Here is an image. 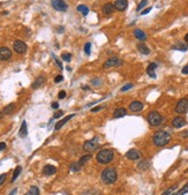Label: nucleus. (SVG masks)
I'll use <instances>...</instances> for the list:
<instances>
[{"label":"nucleus","mask_w":188,"mask_h":195,"mask_svg":"<svg viewBox=\"0 0 188 195\" xmlns=\"http://www.w3.org/2000/svg\"><path fill=\"white\" fill-rule=\"evenodd\" d=\"M171 140V135H170L168 132L165 131H158L153 134L152 137V142L156 147H164L166 146Z\"/></svg>","instance_id":"1"},{"label":"nucleus","mask_w":188,"mask_h":195,"mask_svg":"<svg viewBox=\"0 0 188 195\" xmlns=\"http://www.w3.org/2000/svg\"><path fill=\"white\" fill-rule=\"evenodd\" d=\"M118 179V173L115 171V169L113 167H106L103 170L102 172V180L104 184L106 185H112L117 181Z\"/></svg>","instance_id":"2"},{"label":"nucleus","mask_w":188,"mask_h":195,"mask_svg":"<svg viewBox=\"0 0 188 195\" xmlns=\"http://www.w3.org/2000/svg\"><path fill=\"white\" fill-rule=\"evenodd\" d=\"M113 157H114L113 150H111V149H102L100 151H98L96 158H97V162H98V163L105 165V164H109V163L112 160Z\"/></svg>","instance_id":"3"},{"label":"nucleus","mask_w":188,"mask_h":195,"mask_svg":"<svg viewBox=\"0 0 188 195\" xmlns=\"http://www.w3.org/2000/svg\"><path fill=\"white\" fill-rule=\"evenodd\" d=\"M147 119H148V122L150 124L151 126H158L163 121L162 114L159 112H157V111H151V112H149Z\"/></svg>","instance_id":"4"},{"label":"nucleus","mask_w":188,"mask_h":195,"mask_svg":"<svg viewBox=\"0 0 188 195\" xmlns=\"http://www.w3.org/2000/svg\"><path fill=\"white\" fill-rule=\"evenodd\" d=\"M98 147H99L98 137L96 136L94 137V138H91V140H89V141H87V142H84V144H83V150H84L86 153H93Z\"/></svg>","instance_id":"5"},{"label":"nucleus","mask_w":188,"mask_h":195,"mask_svg":"<svg viewBox=\"0 0 188 195\" xmlns=\"http://www.w3.org/2000/svg\"><path fill=\"white\" fill-rule=\"evenodd\" d=\"M175 112L178 114H185L188 112V98H182L178 102L175 106Z\"/></svg>","instance_id":"6"},{"label":"nucleus","mask_w":188,"mask_h":195,"mask_svg":"<svg viewBox=\"0 0 188 195\" xmlns=\"http://www.w3.org/2000/svg\"><path fill=\"white\" fill-rule=\"evenodd\" d=\"M124 64V61L121 60V59L117 58V57H112V58L107 59L105 62H104V65H103V67L104 68H111V67H119V66H121Z\"/></svg>","instance_id":"7"},{"label":"nucleus","mask_w":188,"mask_h":195,"mask_svg":"<svg viewBox=\"0 0 188 195\" xmlns=\"http://www.w3.org/2000/svg\"><path fill=\"white\" fill-rule=\"evenodd\" d=\"M51 5L58 12H66L68 9V5L64 0H51Z\"/></svg>","instance_id":"8"},{"label":"nucleus","mask_w":188,"mask_h":195,"mask_svg":"<svg viewBox=\"0 0 188 195\" xmlns=\"http://www.w3.org/2000/svg\"><path fill=\"white\" fill-rule=\"evenodd\" d=\"M13 47H14V51H15L16 53H19V54L25 53V52H27V49H28V47H27V44H25L24 42H22V40H15Z\"/></svg>","instance_id":"9"},{"label":"nucleus","mask_w":188,"mask_h":195,"mask_svg":"<svg viewBox=\"0 0 188 195\" xmlns=\"http://www.w3.org/2000/svg\"><path fill=\"white\" fill-rule=\"evenodd\" d=\"M11 58H12V51L6 46H1L0 47V60L6 61Z\"/></svg>","instance_id":"10"},{"label":"nucleus","mask_w":188,"mask_h":195,"mask_svg":"<svg viewBox=\"0 0 188 195\" xmlns=\"http://www.w3.org/2000/svg\"><path fill=\"white\" fill-rule=\"evenodd\" d=\"M114 7L119 12H124L128 7V1L127 0H115L114 1Z\"/></svg>","instance_id":"11"},{"label":"nucleus","mask_w":188,"mask_h":195,"mask_svg":"<svg viewBox=\"0 0 188 195\" xmlns=\"http://www.w3.org/2000/svg\"><path fill=\"white\" fill-rule=\"evenodd\" d=\"M129 110L132 112H140V111L143 110V104L139 100H134L129 104Z\"/></svg>","instance_id":"12"},{"label":"nucleus","mask_w":188,"mask_h":195,"mask_svg":"<svg viewBox=\"0 0 188 195\" xmlns=\"http://www.w3.org/2000/svg\"><path fill=\"white\" fill-rule=\"evenodd\" d=\"M186 125V120L182 117H175L172 120V126L174 128H181Z\"/></svg>","instance_id":"13"},{"label":"nucleus","mask_w":188,"mask_h":195,"mask_svg":"<svg viewBox=\"0 0 188 195\" xmlns=\"http://www.w3.org/2000/svg\"><path fill=\"white\" fill-rule=\"evenodd\" d=\"M126 157L128 159H131V160H136V159H139L141 157V153L139 150H136V149H131V150H128L126 153Z\"/></svg>","instance_id":"14"},{"label":"nucleus","mask_w":188,"mask_h":195,"mask_svg":"<svg viewBox=\"0 0 188 195\" xmlns=\"http://www.w3.org/2000/svg\"><path fill=\"white\" fill-rule=\"evenodd\" d=\"M57 172V167L53 166V165H45L43 167V175L44 176H53L54 173Z\"/></svg>","instance_id":"15"},{"label":"nucleus","mask_w":188,"mask_h":195,"mask_svg":"<svg viewBox=\"0 0 188 195\" xmlns=\"http://www.w3.org/2000/svg\"><path fill=\"white\" fill-rule=\"evenodd\" d=\"M103 13L104 15H111L113 12L115 11V7H114V4H111V2H107L103 6Z\"/></svg>","instance_id":"16"},{"label":"nucleus","mask_w":188,"mask_h":195,"mask_svg":"<svg viewBox=\"0 0 188 195\" xmlns=\"http://www.w3.org/2000/svg\"><path fill=\"white\" fill-rule=\"evenodd\" d=\"M137 50H139L140 53H142V54H144V56L150 54V49L147 46L146 43H139V44H137Z\"/></svg>","instance_id":"17"},{"label":"nucleus","mask_w":188,"mask_h":195,"mask_svg":"<svg viewBox=\"0 0 188 195\" xmlns=\"http://www.w3.org/2000/svg\"><path fill=\"white\" fill-rule=\"evenodd\" d=\"M73 117H75V114H74V113H73V114H69V116H67V117H65L64 119H61L60 121H58V122H57V125H56V127H54V129H56V131H59V129H60V128H61V127H62L66 122H68V121H69V120H71Z\"/></svg>","instance_id":"18"},{"label":"nucleus","mask_w":188,"mask_h":195,"mask_svg":"<svg viewBox=\"0 0 188 195\" xmlns=\"http://www.w3.org/2000/svg\"><path fill=\"white\" fill-rule=\"evenodd\" d=\"M157 68V64L156 62H151L149 64V66L147 67V74L150 76V78H156V73H155V69Z\"/></svg>","instance_id":"19"},{"label":"nucleus","mask_w":188,"mask_h":195,"mask_svg":"<svg viewBox=\"0 0 188 195\" xmlns=\"http://www.w3.org/2000/svg\"><path fill=\"white\" fill-rule=\"evenodd\" d=\"M44 82H45V76H44V75H40V76H38V78L34 81V83L31 84V87H33V89H38L40 85H43Z\"/></svg>","instance_id":"20"},{"label":"nucleus","mask_w":188,"mask_h":195,"mask_svg":"<svg viewBox=\"0 0 188 195\" xmlns=\"http://www.w3.org/2000/svg\"><path fill=\"white\" fill-rule=\"evenodd\" d=\"M19 135H20V137H25L27 135H28V126H27L25 120L22 121V125H21L20 131H19Z\"/></svg>","instance_id":"21"},{"label":"nucleus","mask_w":188,"mask_h":195,"mask_svg":"<svg viewBox=\"0 0 188 195\" xmlns=\"http://www.w3.org/2000/svg\"><path fill=\"white\" fill-rule=\"evenodd\" d=\"M127 114V110L125 107H118L114 112H113V117L114 118H122Z\"/></svg>","instance_id":"22"},{"label":"nucleus","mask_w":188,"mask_h":195,"mask_svg":"<svg viewBox=\"0 0 188 195\" xmlns=\"http://www.w3.org/2000/svg\"><path fill=\"white\" fill-rule=\"evenodd\" d=\"M15 107H16V105L14 104V103H11V104H8L7 106H5L4 107V110H2V113L4 114H12L14 111H15Z\"/></svg>","instance_id":"23"},{"label":"nucleus","mask_w":188,"mask_h":195,"mask_svg":"<svg viewBox=\"0 0 188 195\" xmlns=\"http://www.w3.org/2000/svg\"><path fill=\"white\" fill-rule=\"evenodd\" d=\"M134 36L137 39H140V40L147 39V34H146L143 30H141V29H135V30H134Z\"/></svg>","instance_id":"24"},{"label":"nucleus","mask_w":188,"mask_h":195,"mask_svg":"<svg viewBox=\"0 0 188 195\" xmlns=\"http://www.w3.org/2000/svg\"><path fill=\"white\" fill-rule=\"evenodd\" d=\"M172 49H173V50H179V51L185 52V51H187L188 46L185 45L184 43H177V44H174V45L172 46Z\"/></svg>","instance_id":"25"},{"label":"nucleus","mask_w":188,"mask_h":195,"mask_svg":"<svg viewBox=\"0 0 188 195\" xmlns=\"http://www.w3.org/2000/svg\"><path fill=\"white\" fill-rule=\"evenodd\" d=\"M77 12H80V13H82V15L83 16H87L88 15V13H89V8L87 7V6H84V5H80V6H77Z\"/></svg>","instance_id":"26"},{"label":"nucleus","mask_w":188,"mask_h":195,"mask_svg":"<svg viewBox=\"0 0 188 195\" xmlns=\"http://www.w3.org/2000/svg\"><path fill=\"white\" fill-rule=\"evenodd\" d=\"M90 159H91V155H90V154H88V155H83L82 157H80V160H78V163H80V165L82 166V165L87 164V163H88Z\"/></svg>","instance_id":"27"},{"label":"nucleus","mask_w":188,"mask_h":195,"mask_svg":"<svg viewBox=\"0 0 188 195\" xmlns=\"http://www.w3.org/2000/svg\"><path fill=\"white\" fill-rule=\"evenodd\" d=\"M69 170L71 172H78L81 170V165L78 162H75V163H72L71 166H69Z\"/></svg>","instance_id":"28"},{"label":"nucleus","mask_w":188,"mask_h":195,"mask_svg":"<svg viewBox=\"0 0 188 195\" xmlns=\"http://www.w3.org/2000/svg\"><path fill=\"white\" fill-rule=\"evenodd\" d=\"M21 171H22V167H21V166H16V169L14 170V173H13V177H12V180H11V182H14V181L18 179V177L20 176Z\"/></svg>","instance_id":"29"},{"label":"nucleus","mask_w":188,"mask_h":195,"mask_svg":"<svg viewBox=\"0 0 188 195\" xmlns=\"http://www.w3.org/2000/svg\"><path fill=\"white\" fill-rule=\"evenodd\" d=\"M25 195H39V188L36 186H33L30 187V189L25 193Z\"/></svg>","instance_id":"30"},{"label":"nucleus","mask_w":188,"mask_h":195,"mask_svg":"<svg viewBox=\"0 0 188 195\" xmlns=\"http://www.w3.org/2000/svg\"><path fill=\"white\" fill-rule=\"evenodd\" d=\"M188 193V181L185 184V186L179 191V192H177L175 194H173V195H185V194H187Z\"/></svg>","instance_id":"31"},{"label":"nucleus","mask_w":188,"mask_h":195,"mask_svg":"<svg viewBox=\"0 0 188 195\" xmlns=\"http://www.w3.org/2000/svg\"><path fill=\"white\" fill-rule=\"evenodd\" d=\"M149 167V162L148 160H142L139 163V169L140 170H147Z\"/></svg>","instance_id":"32"},{"label":"nucleus","mask_w":188,"mask_h":195,"mask_svg":"<svg viewBox=\"0 0 188 195\" xmlns=\"http://www.w3.org/2000/svg\"><path fill=\"white\" fill-rule=\"evenodd\" d=\"M84 52H86V54H88V56L91 53V43H90V42L86 43V45H84Z\"/></svg>","instance_id":"33"},{"label":"nucleus","mask_w":188,"mask_h":195,"mask_svg":"<svg viewBox=\"0 0 188 195\" xmlns=\"http://www.w3.org/2000/svg\"><path fill=\"white\" fill-rule=\"evenodd\" d=\"M147 5H148V0H142V1L139 4V6H137L136 11H137V12H140V11H141V9H143V8H144Z\"/></svg>","instance_id":"34"},{"label":"nucleus","mask_w":188,"mask_h":195,"mask_svg":"<svg viewBox=\"0 0 188 195\" xmlns=\"http://www.w3.org/2000/svg\"><path fill=\"white\" fill-rule=\"evenodd\" d=\"M61 59H62L64 61L69 62L71 59H72V54H71V53H62V54H61Z\"/></svg>","instance_id":"35"},{"label":"nucleus","mask_w":188,"mask_h":195,"mask_svg":"<svg viewBox=\"0 0 188 195\" xmlns=\"http://www.w3.org/2000/svg\"><path fill=\"white\" fill-rule=\"evenodd\" d=\"M132 88H133V83H127L126 85H124V87L121 88V91L125 93V91H127V90H129V89H132Z\"/></svg>","instance_id":"36"},{"label":"nucleus","mask_w":188,"mask_h":195,"mask_svg":"<svg viewBox=\"0 0 188 195\" xmlns=\"http://www.w3.org/2000/svg\"><path fill=\"white\" fill-rule=\"evenodd\" d=\"M177 187H178V185H174V186H172L171 188H169L168 191H165V192H164V193H163V194H162V195H170V194H171V193H172V191L177 189Z\"/></svg>","instance_id":"37"},{"label":"nucleus","mask_w":188,"mask_h":195,"mask_svg":"<svg viewBox=\"0 0 188 195\" xmlns=\"http://www.w3.org/2000/svg\"><path fill=\"white\" fill-rule=\"evenodd\" d=\"M64 116V111H57L56 113H54V116H53V118L54 119H59V118H61Z\"/></svg>","instance_id":"38"},{"label":"nucleus","mask_w":188,"mask_h":195,"mask_svg":"<svg viewBox=\"0 0 188 195\" xmlns=\"http://www.w3.org/2000/svg\"><path fill=\"white\" fill-rule=\"evenodd\" d=\"M6 178H7V175L6 173H2V175H0V186L6 181Z\"/></svg>","instance_id":"39"},{"label":"nucleus","mask_w":188,"mask_h":195,"mask_svg":"<svg viewBox=\"0 0 188 195\" xmlns=\"http://www.w3.org/2000/svg\"><path fill=\"white\" fill-rule=\"evenodd\" d=\"M62 80H64V76H62V75H58V76H56V78H54V83H60Z\"/></svg>","instance_id":"40"},{"label":"nucleus","mask_w":188,"mask_h":195,"mask_svg":"<svg viewBox=\"0 0 188 195\" xmlns=\"http://www.w3.org/2000/svg\"><path fill=\"white\" fill-rule=\"evenodd\" d=\"M58 97H59V99H64V98L66 97V91H60L59 93V95H58Z\"/></svg>","instance_id":"41"},{"label":"nucleus","mask_w":188,"mask_h":195,"mask_svg":"<svg viewBox=\"0 0 188 195\" xmlns=\"http://www.w3.org/2000/svg\"><path fill=\"white\" fill-rule=\"evenodd\" d=\"M53 58H54V60H56L57 65L59 66V68H61V69H62V64H61V61H59V59L57 58V57H56V56H54V54H53Z\"/></svg>","instance_id":"42"},{"label":"nucleus","mask_w":188,"mask_h":195,"mask_svg":"<svg viewBox=\"0 0 188 195\" xmlns=\"http://www.w3.org/2000/svg\"><path fill=\"white\" fill-rule=\"evenodd\" d=\"M51 107L54 109V110H58V109H59V103H58V102H53V103L51 104Z\"/></svg>","instance_id":"43"},{"label":"nucleus","mask_w":188,"mask_h":195,"mask_svg":"<svg viewBox=\"0 0 188 195\" xmlns=\"http://www.w3.org/2000/svg\"><path fill=\"white\" fill-rule=\"evenodd\" d=\"M104 106H102V105H99V106H97V107H94V109H91V112H97V111H100L102 109H103Z\"/></svg>","instance_id":"44"},{"label":"nucleus","mask_w":188,"mask_h":195,"mask_svg":"<svg viewBox=\"0 0 188 195\" xmlns=\"http://www.w3.org/2000/svg\"><path fill=\"white\" fill-rule=\"evenodd\" d=\"M91 83H93L94 85H96V87H97V85H99V84H100V81H99V78H94Z\"/></svg>","instance_id":"45"},{"label":"nucleus","mask_w":188,"mask_h":195,"mask_svg":"<svg viewBox=\"0 0 188 195\" xmlns=\"http://www.w3.org/2000/svg\"><path fill=\"white\" fill-rule=\"evenodd\" d=\"M5 149H6V143L5 142H0V151H2Z\"/></svg>","instance_id":"46"},{"label":"nucleus","mask_w":188,"mask_h":195,"mask_svg":"<svg viewBox=\"0 0 188 195\" xmlns=\"http://www.w3.org/2000/svg\"><path fill=\"white\" fill-rule=\"evenodd\" d=\"M150 11H151V7H148L147 9H144V11H143V12L141 13V15H146V14H148V13H149Z\"/></svg>","instance_id":"47"},{"label":"nucleus","mask_w":188,"mask_h":195,"mask_svg":"<svg viewBox=\"0 0 188 195\" xmlns=\"http://www.w3.org/2000/svg\"><path fill=\"white\" fill-rule=\"evenodd\" d=\"M181 72H182V74H186V75H187L188 74V66H185V67L182 68V71H181Z\"/></svg>","instance_id":"48"},{"label":"nucleus","mask_w":188,"mask_h":195,"mask_svg":"<svg viewBox=\"0 0 188 195\" xmlns=\"http://www.w3.org/2000/svg\"><path fill=\"white\" fill-rule=\"evenodd\" d=\"M182 137H188V131H184V132H181V134H180Z\"/></svg>","instance_id":"49"},{"label":"nucleus","mask_w":188,"mask_h":195,"mask_svg":"<svg viewBox=\"0 0 188 195\" xmlns=\"http://www.w3.org/2000/svg\"><path fill=\"white\" fill-rule=\"evenodd\" d=\"M16 192H18V189L15 188V189H13V191H12V193H11L9 195H15V194H16Z\"/></svg>","instance_id":"50"},{"label":"nucleus","mask_w":188,"mask_h":195,"mask_svg":"<svg viewBox=\"0 0 188 195\" xmlns=\"http://www.w3.org/2000/svg\"><path fill=\"white\" fill-rule=\"evenodd\" d=\"M185 40H186V42L188 43V34L186 35V36H185Z\"/></svg>","instance_id":"51"},{"label":"nucleus","mask_w":188,"mask_h":195,"mask_svg":"<svg viewBox=\"0 0 188 195\" xmlns=\"http://www.w3.org/2000/svg\"><path fill=\"white\" fill-rule=\"evenodd\" d=\"M2 116H4V113H2V112H0V119L2 118Z\"/></svg>","instance_id":"52"}]
</instances>
